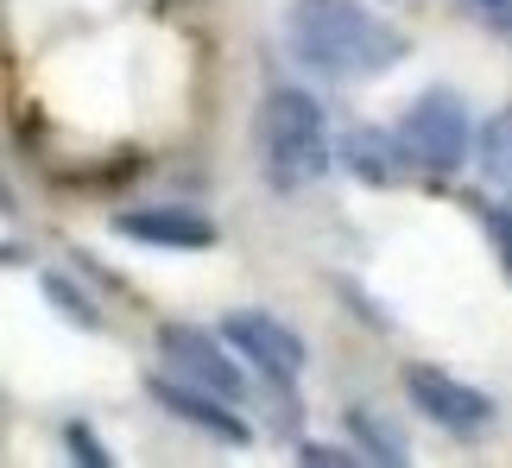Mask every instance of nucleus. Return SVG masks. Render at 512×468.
I'll list each match as a JSON object with an SVG mask.
<instances>
[{"label": "nucleus", "mask_w": 512, "mask_h": 468, "mask_svg": "<svg viewBox=\"0 0 512 468\" xmlns=\"http://www.w3.org/2000/svg\"><path fill=\"white\" fill-rule=\"evenodd\" d=\"M152 386V399L165 405V412L177 418V424H196L203 437H215V443H247L253 431L241 424V412H234V399H222V393H209V386H196V380H177V374H152L146 380Z\"/></svg>", "instance_id": "7"}, {"label": "nucleus", "mask_w": 512, "mask_h": 468, "mask_svg": "<svg viewBox=\"0 0 512 468\" xmlns=\"http://www.w3.org/2000/svg\"><path fill=\"white\" fill-rule=\"evenodd\" d=\"M399 140L411 152V165L418 171H456L468 159V146H475V127H468V108L456 102L449 89H430L418 95V102L405 108V121H399Z\"/></svg>", "instance_id": "3"}, {"label": "nucleus", "mask_w": 512, "mask_h": 468, "mask_svg": "<svg viewBox=\"0 0 512 468\" xmlns=\"http://www.w3.org/2000/svg\"><path fill=\"white\" fill-rule=\"evenodd\" d=\"M481 228H487V241H494L500 272L512 279V190H506L500 203H481Z\"/></svg>", "instance_id": "13"}, {"label": "nucleus", "mask_w": 512, "mask_h": 468, "mask_svg": "<svg viewBox=\"0 0 512 468\" xmlns=\"http://www.w3.org/2000/svg\"><path fill=\"white\" fill-rule=\"evenodd\" d=\"M222 336H228L234 355H241L260 380H272V386H291L310 367L304 336L285 329L279 317H266V310H234V317H222Z\"/></svg>", "instance_id": "4"}, {"label": "nucleus", "mask_w": 512, "mask_h": 468, "mask_svg": "<svg viewBox=\"0 0 512 468\" xmlns=\"http://www.w3.org/2000/svg\"><path fill=\"white\" fill-rule=\"evenodd\" d=\"M468 13H475V19H481L487 32L512 38V0H468Z\"/></svg>", "instance_id": "14"}, {"label": "nucleus", "mask_w": 512, "mask_h": 468, "mask_svg": "<svg viewBox=\"0 0 512 468\" xmlns=\"http://www.w3.org/2000/svg\"><path fill=\"white\" fill-rule=\"evenodd\" d=\"M253 152H260V178L272 190H310L336 165V140L304 89H266L260 114H253Z\"/></svg>", "instance_id": "2"}, {"label": "nucleus", "mask_w": 512, "mask_h": 468, "mask_svg": "<svg viewBox=\"0 0 512 468\" xmlns=\"http://www.w3.org/2000/svg\"><path fill=\"white\" fill-rule=\"evenodd\" d=\"M70 450H76V462H95V468H102V462H114V456L102 450V443H95V437L83 431V424H70Z\"/></svg>", "instance_id": "15"}, {"label": "nucleus", "mask_w": 512, "mask_h": 468, "mask_svg": "<svg viewBox=\"0 0 512 468\" xmlns=\"http://www.w3.org/2000/svg\"><path fill=\"white\" fill-rule=\"evenodd\" d=\"M45 298L57 304V317L64 323H83V329H102V310H95V298L89 291H76L64 272H45Z\"/></svg>", "instance_id": "11"}, {"label": "nucleus", "mask_w": 512, "mask_h": 468, "mask_svg": "<svg viewBox=\"0 0 512 468\" xmlns=\"http://www.w3.org/2000/svg\"><path fill=\"white\" fill-rule=\"evenodd\" d=\"M475 159H481V178L494 184V190H512V108H500L494 121L481 127Z\"/></svg>", "instance_id": "10"}, {"label": "nucleus", "mask_w": 512, "mask_h": 468, "mask_svg": "<svg viewBox=\"0 0 512 468\" xmlns=\"http://www.w3.org/2000/svg\"><path fill=\"white\" fill-rule=\"evenodd\" d=\"M405 393L430 424H443V431H456V437H481L487 424H494V399H487L481 386L443 374V367H405Z\"/></svg>", "instance_id": "6"}, {"label": "nucleus", "mask_w": 512, "mask_h": 468, "mask_svg": "<svg viewBox=\"0 0 512 468\" xmlns=\"http://www.w3.org/2000/svg\"><path fill=\"white\" fill-rule=\"evenodd\" d=\"M159 355L177 380H196V386H209V393L241 405V355L228 348V336H209V329H196V323H165Z\"/></svg>", "instance_id": "5"}, {"label": "nucleus", "mask_w": 512, "mask_h": 468, "mask_svg": "<svg viewBox=\"0 0 512 468\" xmlns=\"http://www.w3.org/2000/svg\"><path fill=\"white\" fill-rule=\"evenodd\" d=\"M279 32L285 51L329 83H367V76H386L405 57V32L386 26L361 0H291Z\"/></svg>", "instance_id": "1"}, {"label": "nucleus", "mask_w": 512, "mask_h": 468, "mask_svg": "<svg viewBox=\"0 0 512 468\" xmlns=\"http://www.w3.org/2000/svg\"><path fill=\"white\" fill-rule=\"evenodd\" d=\"M336 159L354 171L361 184H373V190H386V184H405L411 171V152H405V140H399V127H348L342 140H336Z\"/></svg>", "instance_id": "8"}, {"label": "nucleus", "mask_w": 512, "mask_h": 468, "mask_svg": "<svg viewBox=\"0 0 512 468\" xmlns=\"http://www.w3.org/2000/svg\"><path fill=\"white\" fill-rule=\"evenodd\" d=\"M354 431L367 437V456H373V462H405V456H411L399 424H380L373 412H354Z\"/></svg>", "instance_id": "12"}, {"label": "nucleus", "mask_w": 512, "mask_h": 468, "mask_svg": "<svg viewBox=\"0 0 512 468\" xmlns=\"http://www.w3.org/2000/svg\"><path fill=\"white\" fill-rule=\"evenodd\" d=\"M114 234H127V241H146V247H171V253L215 247V222L196 216V209H184V203L127 209V216H114Z\"/></svg>", "instance_id": "9"}]
</instances>
